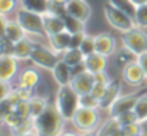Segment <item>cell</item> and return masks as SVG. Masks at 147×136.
Instances as JSON below:
<instances>
[{
	"instance_id": "7bdbcfd3",
	"label": "cell",
	"mask_w": 147,
	"mask_h": 136,
	"mask_svg": "<svg viewBox=\"0 0 147 136\" xmlns=\"http://www.w3.org/2000/svg\"><path fill=\"white\" fill-rule=\"evenodd\" d=\"M56 2H59V3H62V5H66L69 0H56Z\"/></svg>"
},
{
	"instance_id": "74e56055",
	"label": "cell",
	"mask_w": 147,
	"mask_h": 136,
	"mask_svg": "<svg viewBox=\"0 0 147 136\" xmlns=\"http://www.w3.org/2000/svg\"><path fill=\"white\" fill-rule=\"evenodd\" d=\"M107 86H108V84H102V83H95V84H94V87H92V90H91V94H92V96H94L95 99L101 100V99L104 97L105 91H107Z\"/></svg>"
},
{
	"instance_id": "60d3db41",
	"label": "cell",
	"mask_w": 147,
	"mask_h": 136,
	"mask_svg": "<svg viewBox=\"0 0 147 136\" xmlns=\"http://www.w3.org/2000/svg\"><path fill=\"white\" fill-rule=\"evenodd\" d=\"M94 78H95V83H102V84H110V81H111L110 77L105 74V71L94 74Z\"/></svg>"
},
{
	"instance_id": "4fadbf2b",
	"label": "cell",
	"mask_w": 147,
	"mask_h": 136,
	"mask_svg": "<svg viewBox=\"0 0 147 136\" xmlns=\"http://www.w3.org/2000/svg\"><path fill=\"white\" fill-rule=\"evenodd\" d=\"M65 7H66V15H71L85 23L91 16V6L87 3V0H69L65 5Z\"/></svg>"
},
{
	"instance_id": "5b68a950",
	"label": "cell",
	"mask_w": 147,
	"mask_h": 136,
	"mask_svg": "<svg viewBox=\"0 0 147 136\" xmlns=\"http://www.w3.org/2000/svg\"><path fill=\"white\" fill-rule=\"evenodd\" d=\"M30 61L39 68L52 71L53 67L61 61V54L55 52L51 46L46 48L43 44L35 41V45H33V49L30 54Z\"/></svg>"
},
{
	"instance_id": "e575fe53",
	"label": "cell",
	"mask_w": 147,
	"mask_h": 136,
	"mask_svg": "<svg viewBox=\"0 0 147 136\" xmlns=\"http://www.w3.org/2000/svg\"><path fill=\"white\" fill-rule=\"evenodd\" d=\"M18 5V0H0V15H9L15 12Z\"/></svg>"
},
{
	"instance_id": "8fae6325",
	"label": "cell",
	"mask_w": 147,
	"mask_h": 136,
	"mask_svg": "<svg viewBox=\"0 0 147 136\" xmlns=\"http://www.w3.org/2000/svg\"><path fill=\"white\" fill-rule=\"evenodd\" d=\"M138 97H140V94H137V93H128V94L120 96L113 103V106L108 109L110 117H115V116H118V114H121L127 110H134V106H136Z\"/></svg>"
},
{
	"instance_id": "4dcf8cb0",
	"label": "cell",
	"mask_w": 147,
	"mask_h": 136,
	"mask_svg": "<svg viewBox=\"0 0 147 136\" xmlns=\"http://www.w3.org/2000/svg\"><path fill=\"white\" fill-rule=\"evenodd\" d=\"M108 2H110L111 5H114L115 7H118V9H121V10L127 12L130 16H133V18H134L136 6L130 2V0H108Z\"/></svg>"
},
{
	"instance_id": "30bf717a",
	"label": "cell",
	"mask_w": 147,
	"mask_h": 136,
	"mask_svg": "<svg viewBox=\"0 0 147 136\" xmlns=\"http://www.w3.org/2000/svg\"><path fill=\"white\" fill-rule=\"evenodd\" d=\"M19 74V59L13 55H0V81L12 83Z\"/></svg>"
},
{
	"instance_id": "83f0119b",
	"label": "cell",
	"mask_w": 147,
	"mask_h": 136,
	"mask_svg": "<svg viewBox=\"0 0 147 136\" xmlns=\"http://www.w3.org/2000/svg\"><path fill=\"white\" fill-rule=\"evenodd\" d=\"M134 22H136V26L141 29H147V3L136 7Z\"/></svg>"
},
{
	"instance_id": "d6986e66",
	"label": "cell",
	"mask_w": 147,
	"mask_h": 136,
	"mask_svg": "<svg viewBox=\"0 0 147 136\" xmlns=\"http://www.w3.org/2000/svg\"><path fill=\"white\" fill-rule=\"evenodd\" d=\"M120 96H121V86H120V83L111 80L110 84L107 86V91H105L104 97L100 100V109L101 110H108L113 106V103Z\"/></svg>"
},
{
	"instance_id": "d4e9b609",
	"label": "cell",
	"mask_w": 147,
	"mask_h": 136,
	"mask_svg": "<svg viewBox=\"0 0 147 136\" xmlns=\"http://www.w3.org/2000/svg\"><path fill=\"white\" fill-rule=\"evenodd\" d=\"M48 99L45 97H38V96H32L29 99V106H30V116L33 119H36L39 114H42V112L46 109L48 106Z\"/></svg>"
},
{
	"instance_id": "44dd1931",
	"label": "cell",
	"mask_w": 147,
	"mask_h": 136,
	"mask_svg": "<svg viewBox=\"0 0 147 136\" xmlns=\"http://www.w3.org/2000/svg\"><path fill=\"white\" fill-rule=\"evenodd\" d=\"M33 45H35V41H32L30 38H23L20 41H18L15 44V54L13 56L19 61H28L30 59V54H32V49H33Z\"/></svg>"
},
{
	"instance_id": "9a60e30c",
	"label": "cell",
	"mask_w": 147,
	"mask_h": 136,
	"mask_svg": "<svg viewBox=\"0 0 147 136\" xmlns=\"http://www.w3.org/2000/svg\"><path fill=\"white\" fill-rule=\"evenodd\" d=\"M52 75H53V80L56 81L58 86H66L71 83L72 77H74V71H72V67L68 65L65 61H59L53 70L51 71Z\"/></svg>"
},
{
	"instance_id": "484cf974",
	"label": "cell",
	"mask_w": 147,
	"mask_h": 136,
	"mask_svg": "<svg viewBox=\"0 0 147 136\" xmlns=\"http://www.w3.org/2000/svg\"><path fill=\"white\" fill-rule=\"evenodd\" d=\"M63 20H65V28H66V31L71 35L85 31V22H82V20H80L77 18H74L71 15H65L63 16Z\"/></svg>"
},
{
	"instance_id": "ab89813d",
	"label": "cell",
	"mask_w": 147,
	"mask_h": 136,
	"mask_svg": "<svg viewBox=\"0 0 147 136\" xmlns=\"http://www.w3.org/2000/svg\"><path fill=\"white\" fill-rule=\"evenodd\" d=\"M136 61L140 64V67L143 68V71H144V73H146V75H147V51H144V52L138 54V55L136 56Z\"/></svg>"
},
{
	"instance_id": "603a6c76",
	"label": "cell",
	"mask_w": 147,
	"mask_h": 136,
	"mask_svg": "<svg viewBox=\"0 0 147 136\" xmlns=\"http://www.w3.org/2000/svg\"><path fill=\"white\" fill-rule=\"evenodd\" d=\"M48 6H49V0H19V7L39 15L48 13Z\"/></svg>"
},
{
	"instance_id": "b9f144b4",
	"label": "cell",
	"mask_w": 147,
	"mask_h": 136,
	"mask_svg": "<svg viewBox=\"0 0 147 136\" xmlns=\"http://www.w3.org/2000/svg\"><path fill=\"white\" fill-rule=\"evenodd\" d=\"M130 2L137 7V6H141V5H146L147 3V0H130Z\"/></svg>"
},
{
	"instance_id": "8d00e7d4",
	"label": "cell",
	"mask_w": 147,
	"mask_h": 136,
	"mask_svg": "<svg viewBox=\"0 0 147 136\" xmlns=\"http://www.w3.org/2000/svg\"><path fill=\"white\" fill-rule=\"evenodd\" d=\"M115 119L118 120V123L123 126V124H127V123H133V122H138L137 120V114L134 110H127L118 116H115Z\"/></svg>"
},
{
	"instance_id": "6da1fadb",
	"label": "cell",
	"mask_w": 147,
	"mask_h": 136,
	"mask_svg": "<svg viewBox=\"0 0 147 136\" xmlns=\"http://www.w3.org/2000/svg\"><path fill=\"white\" fill-rule=\"evenodd\" d=\"M35 120V127L38 130V135H59L63 130L65 119L56 109L55 103L48 104L46 109L39 114Z\"/></svg>"
},
{
	"instance_id": "7a4b0ae2",
	"label": "cell",
	"mask_w": 147,
	"mask_h": 136,
	"mask_svg": "<svg viewBox=\"0 0 147 136\" xmlns=\"http://www.w3.org/2000/svg\"><path fill=\"white\" fill-rule=\"evenodd\" d=\"M101 109H88V107H78L75 114L72 116L71 123L81 133H92L97 132L101 126Z\"/></svg>"
},
{
	"instance_id": "52a82bcc",
	"label": "cell",
	"mask_w": 147,
	"mask_h": 136,
	"mask_svg": "<svg viewBox=\"0 0 147 136\" xmlns=\"http://www.w3.org/2000/svg\"><path fill=\"white\" fill-rule=\"evenodd\" d=\"M121 42H123L124 49H127L136 56L147 51V33L138 26L130 31L121 32Z\"/></svg>"
},
{
	"instance_id": "cb8c5ba5",
	"label": "cell",
	"mask_w": 147,
	"mask_h": 136,
	"mask_svg": "<svg viewBox=\"0 0 147 136\" xmlns=\"http://www.w3.org/2000/svg\"><path fill=\"white\" fill-rule=\"evenodd\" d=\"M98 135H121V124L115 117H110L97 130Z\"/></svg>"
},
{
	"instance_id": "d6a6232c",
	"label": "cell",
	"mask_w": 147,
	"mask_h": 136,
	"mask_svg": "<svg viewBox=\"0 0 147 136\" xmlns=\"http://www.w3.org/2000/svg\"><path fill=\"white\" fill-rule=\"evenodd\" d=\"M140 133H141V124L138 122H133L121 126V135L124 136H137Z\"/></svg>"
},
{
	"instance_id": "f546056e",
	"label": "cell",
	"mask_w": 147,
	"mask_h": 136,
	"mask_svg": "<svg viewBox=\"0 0 147 136\" xmlns=\"http://www.w3.org/2000/svg\"><path fill=\"white\" fill-rule=\"evenodd\" d=\"M80 106L88 107V109H100V100L95 99L91 93L80 96Z\"/></svg>"
},
{
	"instance_id": "9c48e42d",
	"label": "cell",
	"mask_w": 147,
	"mask_h": 136,
	"mask_svg": "<svg viewBox=\"0 0 147 136\" xmlns=\"http://www.w3.org/2000/svg\"><path fill=\"white\" fill-rule=\"evenodd\" d=\"M94 84H95L94 74L90 73V71H87L85 68H84V70H81L80 73L74 74V77H72V80H71V83H69V86L75 90V93H77L78 96L91 93Z\"/></svg>"
},
{
	"instance_id": "5bb4252c",
	"label": "cell",
	"mask_w": 147,
	"mask_h": 136,
	"mask_svg": "<svg viewBox=\"0 0 147 136\" xmlns=\"http://www.w3.org/2000/svg\"><path fill=\"white\" fill-rule=\"evenodd\" d=\"M117 48V42L115 38L110 33H98L95 35V52L104 55V56H110L115 52Z\"/></svg>"
},
{
	"instance_id": "ffe728a7",
	"label": "cell",
	"mask_w": 147,
	"mask_h": 136,
	"mask_svg": "<svg viewBox=\"0 0 147 136\" xmlns=\"http://www.w3.org/2000/svg\"><path fill=\"white\" fill-rule=\"evenodd\" d=\"M84 67L85 70L92 73V74H97V73H101V71H105V67H107V56L98 54V52H94V54H90L85 56L84 59Z\"/></svg>"
},
{
	"instance_id": "e0dca14e",
	"label": "cell",
	"mask_w": 147,
	"mask_h": 136,
	"mask_svg": "<svg viewBox=\"0 0 147 136\" xmlns=\"http://www.w3.org/2000/svg\"><path fill=\"white\" fill-rule=\"evenodd\" d=\"M39 83H40V74L35 68H25L18 75V86L19 87H26V88L35 90Z\"/></svg>"
},
{
	"instance_id": "277c9868",
	"label": "cell",
	"mask_w": 147,
	"mask_h": 136,
	"mask_svg": "<svg viewBox=\"0 0 147 136\" xmlns=\"http://www.w3.org/2000/svg\"><path fill=\"white\" fill-rule=\"evenodd\" d=\"M15 19L22 25L25 32L29 36H38V38H48L43 28V16L26 9L19 7L15 13Z\"/></svg>"
},
{
	"instance_id": "f35d334b",
	"label": "cell",
	"mask_w": 147,
	"mask_h": 136,
	"mask_svg": "<svg viewBox=\"0 0 147 136\" xmlns=\"http://www.w3.org/2000/svg\"><path fill=\"white\" fill-rule=\"evenodd\" d=\"M85 31L84 32H78V33H74L72 38H71V48H80L84 38H85Z\"/></svg>"
},
{
	"instance_id": "3957f363",
	"label": "cell",
	"mask_w": 147,
	"mask_h": 136,
	"mask_svg": "<svg viewBox=\"0 0 147 136\" xmlns=\"http://www.w3.org/2000/svg\"><path fill=\"white\" fill-rule=\"evenodd\" d=\"M55 106L62 114V117L68 122H71L72 116L75 114L77 109L80 107V96L75 93L69 84L59 86L56 97H55Z\"/></svg>"
},
{
	"instance_id": "2e32d148",
	"label": "cell",
	"mask_w": 147,
	"mask_h": 136,
	"mask_svg": "<svg viewBox=\"0 0 147 136\" xmlns=\"http://www.w3.org/2000/svg\"><path fill=\"white\" fill-rule=\"evenodd\" d=\"M42 16H43V28H45L46 36L56 35L59 32L66 31L65 20H63L62 16H56V15H52V13H45Z\"/></svg>"
},
{
	"instance_id": "836d02e7",
	"label": "cell",
	"mask_w": 147,
	"mask_h": 136,
	"mask_svg": "<svg viewBox=\"0 0 147 136\" xmlns=\"http://www.w3.org/2000/svg\"><path fill=\"white\" fill-rule=\"evenodd\" d=\"M48 13L56 15V16H65L66 15V7L65 5L56 2V0H49V6H48Z\"/></svg>"
},
{
	"instance_id": "d590c367",
	"label": "cell",
	"mask_w": 147,
	"mask_h": 136,
	"mask_svg": "<svg viewBox=\"0 0 147 136\" xmlns=\"http://www.w3.org/2000/svg\"><path fill=\"white\" fill-rule=\"evenodd\" d=\"M15 112L25 120V119H29L32 117L30 116V106H29V100H22L16 107H15Z\"/></svg>"
},
{
	"instance_id": "7402d4cb",
	"label": "cell",
	"mask_w": 147,
	"mask_h": 136,
	"mask_svg": "<svg viewBox=\"0 0 147 136\" xmlns=\"http://www.w3.org/2000/svg\"><path fill=\"white\" fill-rule=\"evenodd\" d=\"M61 59L74 68V67H78V65L84 64L85 55L82 54L81 48H68L66 51H63L61 54Z\"/></svg>"
},
{
	"instance_id": "ac0fdd59",
	"label": "cell",
	"mask_w": 147,
	"mask_h": 136,
	"mask_svg": "<svg viewBox=\"0 0 147 136\" xmlns=\"http://www.w3.org/2000/svg\"><path fill=\"white\" fill-rule=\"evenodd\" d=\"M71 38H72V35L68 31H63V32H59L56 35L48 36V44L55 52L62 54L63 51L71 48Z\"/></svg>"
},
{
	"instance_id": "7c38bea8",
	"label": "cell",
	"mask_w": 147,
	"mask_h": 136,
	"mask_svg": "<svg viewBox=\"0 0 147 136\" xmlns=\"http://www.w3.org/2000/svg\"><path fill=\"white\" fill-rule=\"evenodd\" d=\"M0 20H2V33H5L13 42H18L28 36V33L16 19H6V15H2Z\"/></svg>"
},
{
	"instance_id": "ba28073f",
	"label": "cell",
	"mask_w": 147,
	"mask_h": 136,
	"mask_svg": "<svg viewBox=\"0 0 147 136\" xmlns=\"http://www.w3.org/2000/svg\"><path fill=\"white\" fill-rule=\"evenodd\" d=\"M121 77H123L124 83H127L128 86H133V87L141 86L144 83V80L147 78L146 73L143 71V68L140 67V64L136 59L134 61H130L128 64H125L123 67Z\"/></svg>"
},
{
	"instance_id": "8992f818",
	"label": "cell",
	"mask_w": 147,
	"mask_h": 136,
	"mask_svg": "<svg viewBox=\"0 0 147 136\" xmlns=\"http://www.w3.org/2000/svg\"><path fill=\"white\" fill-rule=\"evenodd\" d=\"M104 15H105V19L110 23V26H113L114 29H117L120 32H125V31L136 28L134 18L130 16L127 12L115 7L110 2L104 6Z\"/></svg>"
},
{
	"instance_id": "4316f807",
	"label": "cell",
	"mask_w": 147,
	"mask_h": 136,
	"mask_svg": "<svg viewBox=\"0 0 147 136\" xmlns=\"http://www.w3.org/2000/svg\"><path fill=\"white\" fill-rule=\"evenodd\" d=\"M134 112L137 114V120L138 123L147 120V93L140 94L136 106H134Z\"/></svg>"
},
{
	"instance_id": "f1b7e54d",
	"label": "cell",
	"mask_w": 147,
	"mask_h": 136,
	"mask_svg": "<svg viewBox=\"0 0 147 136\" xmlns=\"http://www.w3.org/2000/svg\"><path fill=\"white\" fill-rule=\"evenodd\" d=\"M80 48H81V51H82V54H84L85 56L90 55V54H94V52H95V36L87 33Z\"/></svg>"
},
{
	"instance_id": "1f68e13d",
	"label": "cell",
	"mask_w": 147,
	"mask_h": 136,
	"mask_svg": "<svg viewBox=\"0 0 147 136\" xmlns=\"http://www.w3.org/2000/svg\"><path fill=\"white\" fill-rule=\"evenodd\" d=\"M15 44L16 42H13L5 33H2V41H0V51H2V55H13L15 54Z\"/></svg>"
}]
</instances>
